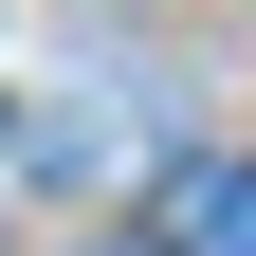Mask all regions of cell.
<instances>
[{
    "label": "cell",
    "instance_id": "obj_1",
    "mask_svg": "<svg viewBox=\"0 0 256 256\" xmlns=\"http://www.w3.org/2000/svg\"><path fill=\"white\" fill-rule=\"evenodd\" d=\"M183 256H256V165H202L183 183Z\"/></svg>",
    "mask_w": 256,
    "mask_h": 256
}]
</instances>
